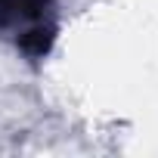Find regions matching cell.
<instances>
[{
  "label": "cell",
  "mask_w": 158,
  "mask_h": 158,
  "mask_svg": "<svg viewBox=\"0 0 158 158\" xmlns=\"http://www.w3.org/2000/svg\"><path fill=\"white\" fill-rule=\"evenodd\" d=\"M0 31L13 34L25 50L34 40V53H44L53 37L44 0H0Z\"/></svg>",
  "instance_id": "1"
}]
</instances>
